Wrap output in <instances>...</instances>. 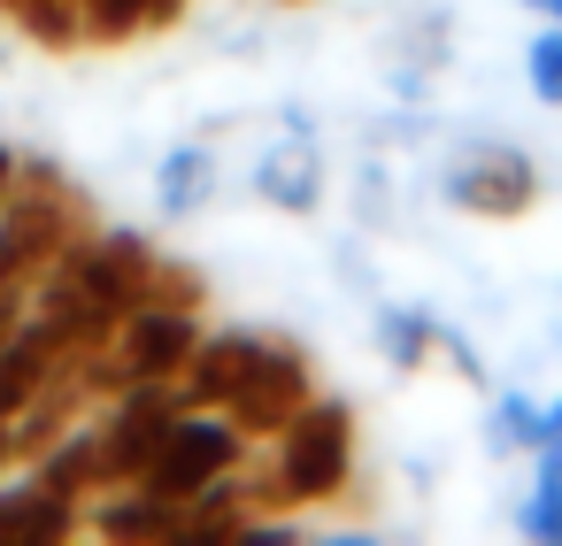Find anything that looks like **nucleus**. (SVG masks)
Wrapping results in <instances>:
<instances>
[{
    "instance_id": "nucleus-1",
    "label": "nucleus",
    "mask_w": 562,
    "mask_h": 546,
    "mask_svg": "<svg viewBox=\"0 0 562 546\" xmlns=\"http://www.w3.org/2000/svg\"><path fill=\"white\" fill-rule=\"evenodd\" d=\"M308 400H316V362H308V346H293L285 331H247L239 377H232V393H224L216 416H224L239 439H278Z\"/></svg>"
},
{
    "instance_id": "nucleus-2",
    "label": "nucleus",
    "mask_w": 562,
    "mask_h": 546,
    "mask_svg": "<svg viewBox=\"0 0 562 546\" xmlns=\"http://www.w3.org/2000/svg\"><path fill=\"white\" fill-rule=\"evenodd\" d=\"M270 469H278V492H285L293 515L347 500V485H355V408L331 400V393H316V400L278 431V462H270Z\"/></svg>"
},
{
    "instance_id": "nucleus-3",
    "label": "nucleus",
    "mask_w": 562,
    "mask_h": 546,
    "mask_svg": "<svg viewBox=\"0 0 562 546\" xmlns=\"http://www.w3.org/2000/svg\"><path fill=\"white\" fill-rule=\"evenodd\" d=\"M439 201L477 216V224H516L539 208V162L508 139H477L439 170Z\"/></svg>"
},
{
    "instance_id": "nucleus-4",
    "label": "nucleus",
    "mask_w": 562,
    "mask_h": 546,
    "mask_svg": "<svg viewBox=\"0 0 562 546\" xmlns=\"http://www.w3.org/2000/svg\"><path fill=\"white\" fill-rule=\"evenodd\" d=\"M178 385H132L124 400H109L101 416H93V462H101V492H116V485H139L147 477V462L162 454V439H170V423H178Z\"/></svg>"
},
{
    "instance_id": "nucleus-5",
    "label": "nucleus",
    "mask_w": 562,
    "mask_h": 546,
    "mask_svg": "<svg viewBox=\"0 0 562 546\" xmlns=\"http://www.w3.org/2000/svg\"><path fill=\"white\" fill-rule=\"evenodd\" d=\"M239 454H247V439L216 408H178V423H170V439H162V454L147 462L139 485L147 492H170V500H193V492L224 485L239 469Z\"/></svg>"
},
{
    "instance_id": "nucleus-6",
    "label": "nucleus",
    "mask_w": 562,
    "mask_h": 546,
    "mask_svg": "<svg viewBox=\"0 0 562 546\" xmlns=\"http://www.w3.org/2000/svg\"><path fill=\"white\" fill-rule=\"evenodd\" d=\"M201 339H209V331H201V316H193V308H155V300H139V308L116 323L109 354L124 362V377H132V385H178Z\"/></svg>"
},
{
    "instance_id": "nucleus-7",
    "label": "nucleus",
    "mask_w": 562,
    "mask_h": 546,
    "mask_svg": "<svg viewBox=\"0 0 562 546\" xmlns=\"http://www.w3.org/2000/svg\"><path fill=\"white\" fill-rule=\"evenodd\" d=\"M255 193L278 208V216H308L316 201H324V155H316V139L293 124L278 147H262V162H255Z\"/></svg>"
},
{
    "instance_id": "nucleus-8",
    "label": "nucleus",
    "mask_w": 562,
    "mask_h": 546,
    "mask_svg": "<svg viewBox=\"0 0 562 546\" xmlns=\"http://www.w3.org/2000/svg\"><path fill=\"white\" fill-rule=\"evenodd\" d=\"M86 523L101 538H116V546H170V538H186V500L147 492V485H116Z\"/></svg>"
},
{
    "instance_id": "nucleus-9",
    "label": "nucleus",
    "mask_w": 562,
    "mask_h": 546,
    "mask_svg": "<svg viewBox=\"0 0 562 546\" xmlns=\"http://www.w3.org/2000/svg\"><path fill=\"white\" fill-rule=\"evenodd\" d=\"M439 316L431 308H408V300H385L378 316H370V339H378V354L401 369V377H416V369H431V354H439Z\"/></svg>"
},
{
    "instance_id": "nucleus-10",
    "label": "nucleus",
    "mask_w": 562,
    "mask_h": 546,
    "mask_svg": "<svg viewBox=\"0 0 562 546\" xmlns=\"http://www.w3.org/2000/svg\"><path fill=\"white\" fill-rule=\"evenodd\" d=\"M155 201H162V216H201L216 201V155L209 147H170L162 170H155Z\"/></svg>"
},
{
    "instance_id": "nucleus-11",
    "label": "nucleus",
    "mask_w": 562,
    "mask_h": 546,
    "mask_svg": "<svg viewBox=\"0 0 562 546\" xmlns=\"http://www.w3.org/2000/svg\"><path fill=\"white\" fill-rule=\"evenodd\" d=\"M239 346H247V331L201 339L193 362H186V377H178V400H186V408H224V393H232V377H239Z\"/></svg>"
},
{
    "instance_id": "nucleus-12",
    "label": "nucleus",
    "mask_w": 562,
    "mask_h": 546,
    "mask_svg": "<svg viewBox=\"0 0 562 546\" xmlns=\"http://www.w3.org/2000/svg\"><path fill=\"white\" fill-rule=\"evenodd\" d=\"M32 485H47V492H63V500H93L101 492V462H93V423H78L63 446H47L40 462H32Z\"/></svg>"
},
{
    "instance_id": "nucleus-13",
    "label": "nucleus",
    "mask_w": 562,
    "mask_h": 546,
    "mask_svg": "<svg viewBox=\"0 0 562 546\" xmlns=\"http://www.w3.org/2000/svg\"><path fill=\"white\" fill-rule=\"evenodd\" d=\"M531 462L539 469H531V500L516 508V531L531 546H562V446H539Z\"/></svg>"
},
{
    "instance_id": "nucleus-14",
    "label": "nucleus",
    "mask_w": 562,
    "mask_h": 546,
    "mask_svg": "<svg viewBox=\"0 0 562 546\" xmlns=\"http://www.w3.org/2000/svg\"><path fill=\"white\" fill-rule=\"evenodd\" d=\"M9 24L47 55H78L86 47V0H16Z\"/></svg>"
},
{
    "instance_id": "nucleus-15",
    "label": "nucleus",
    "mask_w": 562,
    "mask_h": 546,
    "mask_svg": "<svg viewBox=\"0 0 562 546\" xmlns=\"http://www.w3.org/2000/svg\"><path fill=\"white\" fill-rule=\"evenodd\" d=\"M485 446H493V462H508V454H539V446H547V408H539L531 393H501L493 416H485Z\"/></svg>"
},
{
    "instance_id": "nucleus-16",
    "label": "nucleus",
    "mask_w": 562,
    "mask_h": 546,
    "mask_svg": "<svg viewBox=\"0 0 562 546\" xmlns=\"http://www.w3.org/2000/svg\"><path fill=\"white\" fill-rule=\"evenodd\" d=\"M147 300L155 308H209V270L201 262H178V254H155V277H147Z\"/></svg>"
},
{
    "instance_id": "nucleus-17",
    "label": "nucleus",
    "mask_w": 562,
    "mask_h": 546,
    "mask_svg": "<svg viewBox=\"0 0 562 546\" xmlns=\"http://www.w3.org/2000/svg\"><path fill=\"white\" fill-rule=\"evenodd\" d=\"M524 86H531V101L562 109V24H539V39L524 47Z\"/></svg>"
},
{
    "instance_id": "nucleus-18",
    "label": "nucleus",
    "mask_w": 562,
    "mask_h": 546,
    "mask_svg": "<svg viewBox=\"0 0 562 546\" xmlns=\"http://www.w3.org/2000/svg\"><path fill=\"white\" fill-rule=\"evenodd\" d=\"M139 9H147V0H86V47L139 39Z\"/></svg>"
},
{
    "instance_id": "nucleus-19",
    "label": "nucleus",
    "mask_w": 562,
    "mask_h": 546,
    "mask_svg": "<svg viewBox=\"0 0 562 546\" xmlns=\"http://www.w3.org/2000/svg\"><path fill=\"white\" fill-rule=\"evenodd\" d=\"M186 9H193V0H147V9H139V39L178 32V24H186Z\"/></svg>"
},
{
    "instance_id": "nucleus-20",
    "label": "nucleus",
    "mask_w": 562,
    "mask_h": 546,
    "mask_svg": "<svg viewBox=\"0 0 562 546\" xmlns=\"http://www.w3.org/2000/svg\"><path fill=\"white\" fill-rule=\"evenodd\" d=\"M16 162H24V155H16L9 139H0V208H9V185H16Z\"/></svg>"
},
{
    "instance_id": "nucleus-21",
    "label": "nucleus",
    "mask_w": 562,
    "mask_h": 546,
    "mask_svg": "<svg viewBox=\"0 0 562 546\" xmlns=\"http://www.w3.org/2000/svg\"><path fill=\"white\" fill-rule=\"evenodd\" d=\"M547 446H562V393L547 400Z\"/></svg>"
},
{
    "instance_id": "nucleus-22",
    "label": "nucleus",
    "mask_w": 562,
    "mask_h": 546,
    "mask_svg": "<svg viewBox=\"0 0 562 546\" xmlns=\"http://www.w3.org/2000/svg\"><path fill=\"white\" fill-rule=\"evenodd\" d=\"M524 9H531L539 24H562V0H524Z\"/></svg>"
},
{
    "instance_id": "nucleus-23",
    "label": "nucleus",
    "mask_w": 562,
    "mask_h": 546,
    "mask_svg": "<svg viewBox=\"0 0 562 546\" xmlns=\"http://www.w3.org/2000/svg\"><path fill=\"white\" fill-rule=\"evenodd\" d=\"M16 462V439H9V416H0V469H9Z\"/></svg>"
},
{
    "instance_id": "nucleus-24",
    "label": "nucleus",
    "mask_w": 562,
    "mask_h": 546,
    "mask_svg": "<svg viewBox=\"0 0 562 546\" xmlns=\"http://www.w3.org/2000/svg\"><path fill=\"white\" fill-rule=\"evenodd\" d=\"M0 16H16V0H0Z\"/></svg>"
},
{
    "instance_id": "nucleus-25",
    "label": "nucleus",
    "mask_w": 562,
    "mask_h": 546,
    "mask_svg": "<svg viewBox=\"0 0 562 546\" xmlns=\"http://www.w3.org/2000/svg\"><path fill=\"white\" fill-rule=\"evenodd\" d=\"M285 9H308V0H285Z\"/></svg>"
}]
</instances>
